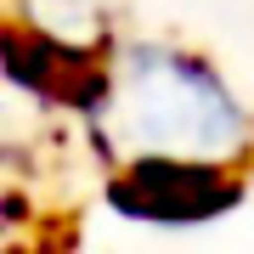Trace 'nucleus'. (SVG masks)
Wrapping results in <instances>:
<instances>
[{"instance_id":"f257e3e1","label":"nucleus","mask_w":254,"mask_h":254,"mask_svg":"<svg viewBox=\"0 0 254 254\" xmlns=\"http://www.w3.org/2000/svg\"><path fill=\"white\" fill-rule=\"evenodd\" d=\"M136 153H254V119L203 51L170 40L113 46V108L96 119Z\"/></svg>"},{"instance_id":"f03ea898","label":"nucleus","mask_w":254,"mask_h":254,"mask_svg":"<svg viewBox=\"0 0 254 254\" xmlns=\"http://www.w3.org/2000/svg\"><path fill=\"white\" fill-rule=\"evenodd\" d=\"M102 198L119 220L181 232L243 209L249 170L220 153H125L102 181Z\"/></svg>"},{"instance_id":"7ed1b4c3","label":"nucleus","mask_w":254,"mask_h":254,"mask_svg":"<svg viewBox=\"0 0 254 254\" xmlns=\"http://www.w3.org/2000/svg\"><path fill=\"white\" fill-rule=\"evenodd\" d=\"M108 51H113V40L85 46V40H68L51 23H28V17H11L6 34H0L6 79L46 108L79 113L85 125L108 119L113 108V57Z\"/></svg>"},{"instance_id":"20e7f679","label":"nucleus","mask_w":254,"mask_h":254,"mask_svg":"<svg viewBox=\"0 0 254 254\" xmlns=\"http://www.w3.org/2000/svg\"><path fill=\"white\" fill-rule=\"evenodd\" d=\"M0 220H6V226H23V220H28V198H23L17 187L0 192Z\"/></svg>"}]
</instances>
